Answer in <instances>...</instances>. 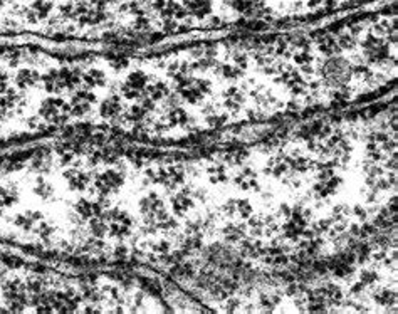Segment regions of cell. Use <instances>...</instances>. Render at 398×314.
Masks as SVG:
<instances>
[{
	"instance_id": "1",
	"label": "cell",
	"mask_w": 398,
	"mask_h": 314,
	"mask_svg": "<svg viewBox=\"0 0 398 314\" xmlns=\"http://www.w3.org/2000/svg\"><path fill=\"white\" fill-rule=\"evenodd\" d=\"M277 81L284 84L286 87H289L294 94H299V92H303L304 89H306V81H304V79L301 78V74L293 68H284V69H282L279 73Z\"/></svg>"
},
{
	"instance_id": "2",
	"label": "cell",
	"mask_w": 398,
	"mask_h": 314,
	"mask_svg": "<svg viewBox=\"0 0 398 314\" xmlns=\"http://www.w3.org/2000/svg\"><path fill=\"white\" fill-rule=\"evenodd\" d=\"M236 183H237V187L242 190H257L259 188L257 173L249 170V168H245V170H242L240 173L236 176Z\"/></svg>"
},
{
	"instance_id": "3",
	"label": "cell",
	"mask_w": 398,
	"mask_h": 314,
	"mask_svg": "<svg viewBox=\"0 0 398 314\" xmlns=\"http://www.w3.org/2000/svg\"><path fill=\"white\" fill-rule=\"evenodd\" d=\"M244 104V94L239 87H229L225 91V106H227L231 111H239Z\"/></svg>"
},
{
	"instance_id": "4",
	"label": "cell",
	"mask_w": 398,
	"mask_h": 314,
	"mask_svg": "<svg viewBox=\"0 0 398 314\" xmlns=\"http://www.w3.org/2000/svg\"><path fill=\"white\" fill-rule=\"evenodd\" d=\"M316 294H319L321 298L326 301V304H336V303H339L341 298H343L341 289H339L338 286H334V284L322 286L321 289L316 291Z\"/></svg>"
},
{
	"instance_id": "5",
	"label": "cell",
	"mask_w": 398,
	"mask_h": 314,
	"mask_svg": "<svg viewBox=\"0 0 398 314\" xmlns=\"http://www.w3.org/2000/svg\"><path fill=\"white\" fill-rule=\"evenodd\" d=\"M373 299L377 301L380 306L388 308L395 304L397 294H395V291H390V289H387V287H380V289H377V293L373 294Z\"/></svg>"
},
{
	"instance_id": "6",
	"label": "cell",
	"mask_w": 398,
	"mask_h": 314,
	"mask_svg": "<svg viewBox=\"0 0 398 314\" xmlns=\"http://www.w3.org/2000/svg\"><path fill=\"white\" fill-rule=\"evenodd\" d=\"M289 171V165H287L286 158H271L267 163V173L272 176H282Z\"/></svg>"
},
{
	"instance_id": "7",
	"label": "cell",
	"mask_w": 398,
	"mask_h": 314,
	"mask_svg": "<svg viewBox=\"0 0 398 314\" xmlns=\"http://www.w3.org/2000/svg\"><path fill=\"white\" fill-rule=\"evenodd\" d=\"M217 73H219V76H222L224 79H229V81H232V79L242 78V74H244V69H240L236 64H222V66H219V68H217Z\"/></svg>"
},
{
	"instance_id": "8",
	"label": "cell",
	"mask_w": 398,
	"mask_h": 314,
	"mask_svg": "<svg viewBox=\"0 0 398 314\" xmlns=\"http://www.w3.org/2000/svg\"><path fill=\"white\" fill-rule=\"evenodd\" d=\"M304 229L306 227H303V225H299V224L293 222L291 219H287V222L282 225V234H284V237L289 238V240H296V238H299L301 236H303Z\"/></svg>"
},
{
	"instance_id": "9",
	"label": "cell",
	"mask_w": 398,
	"mask_h": 314,
	"mask_svg": "<svg viewBox=\"0 0 398 314\" xmlns=\"http://www.w3.org/2000/svg\"><path fill=\"white\" fill-rule=\"evenodd\" d=\"M209 180L212 183H224L227 182V170L224 165H212L209 166Z\"/></svg>"
},
{
	"instance_id": "10",
	"label": "cell",
	"mask_w": 398,
	"mask_h": 314,
	"mask_svg": "<svg viewBox=\"0 0 398 314\" xmlns=\"http://www.w3.org/2000/svg\"><path fill=\"white\" fill-rule=\"evenodd\" d=\"M287 165L289 168H294L298 173H304V171H308L309 168H311V160H308V158L304 157H296V158H286Z\"/></svg>"
},
{
	"instance_id": "11",
	"label": "cell",
	"mask_w": 398,
	"mask_h": 314,
	"mask_svg": "<svg viewBox=\"0 0 398 314\" xmlns=\"http://www.w3.org/2000/svg\"><path fill=\"white\" fill-rule=\"evenodd\" d=\"M236 215L242 219H249L254 215V207L250 205L249 200H236Z\"/></svg>"
},
{
	"instance_id": "12",
	"label": "cell",
	"mask_w": 398,
	"mask_h": 314,
	"mask_svg": "<svg viewBox=\"0 0 398 314\" xmlns=\"http://www.w3.org/2000/svg\"><path fill=\"white\" fill-rule=\"evenodd\" d=\"M224 237L227 242H239L244 237V232H242V229L237 227V225H227V227L224 229Z\"/></svg>"
},
{
	"instance_id": "13",
	"label": "cell",
	"mask_w": 398,
	"mask_h": 314,
	"mask_svg": "<svg viewBox=\"0 0 398 314\" xmlns=\"http://www.w3.org/2000/svg\"><path fill=\"white\" fill-rule=\"evenodd\" d=\"M313 59H315V57H313L311 51H308V49H303L294 54V63L298 64L301 69L306 68V66H311Z\"/></svg>"
},
{
	"instance_id": "14",
	"label": "cell",
	"mask_w": 398,
	"mask_h": 314,
	"mask_svg": "<svg viewBox=\"0 0 398 314\" xmlns=\"http://www.w3.org/2000/svg\"><path fill=\"white\" fill-rule=\"evenodd\" d=\"M279 296H276V294H260V298H259V303H260V306H262L264 309H274L279 304Z\"/></svg>"
},
{
	"instance_id": "15",
	"label": "cell",
	"mask_w": 398,
	"mask_h": 314,
	"mask_svg": "<svg viewBox=\"0 0 398 314\" xmlns=\"http://www.w3.org/2000/svg\"><path fill=\"white\" fill-rule=\"evenodd\" d=\"M249 225L254 236H262L264 234V217H259V215L249 217Z\"/></svg>"
},
{
	"instance_id": "16",
	"label": "cell",
	"mask_w": 398,
	"mask_h": 314,
	"mask_svg": "<svg viewBox=\"0 0 398 314\" xmlns=\"http://www.w3.org/2000/svg\"><path fill=\"white\" fill-rule=\"evenodd\" d=\"M205 121H207V125H209L210 128H219V126L225 125V121H227V116H225V114L212 113V114H209V116H205Z\"/></svg>"
},
{
	"instance_id": "17",
	"label": "cell",
	"mask_w": 398,
	"mask_h": 314,
	"mask_svg": "<svg viewBox=\"0 0 398 314\" xmlns=\"http://www.w3.org/2000/svg\"><path fill=\"white\" fill-rule=\"evenodd\" d=\"M349 214H351V209H349L348 205H344V203H339V205H336L334 210H333V215H334L333 219L334 220H346Z\"/></svg>"
},
{
	"instance_id": "18",
	"label": "cell",
	"mask_w": 398,
	"mask_h": 314,
	"mask_svg": "<svg viewBox=\"0 0 398 314\" xmlns=\"http://www.w3.org/2000/svg\"><path fill=\"white\" fill-rule=\"evenodd\" d=\"M377 279H378L377 272L371 271V269H365V271L361 272V276H360V282H361V284H363V286L373 284V282H377Z\"/></svg>"
},
{
	"instance_id": "19",
	"label": "cell",
	"mask_w": 398,
	"mask_h": 314,
	"mask_svg": "<svg viewBox=\"0 0 398 314\" xmlns=\"http://www.w3.org/2000/svg\"><path fill=\"white\" fill-rule=\"evenodd\" d=\"M284 183L289 185L291 188H299L301 187V180L298 178V176H296V173H286Z\"/></svg>"
},
{
	"instance_id": "20",
	"label": "cell",
	"mask_w": 398,
	"mask_h": 314,
	"mask_svg": "<svg viewBox=\"0 0 398 314\" xmlns=\"http://www.w3.org/2000/svg\"><path fill=\"white\" fill-rule=\"evenodd\" d=\"M331 225H333V219H324V220H319L316 225V231L322 234V232H329L331 231Z\"/></svg>"
},
{
	"instance_id": "21",
	"label": "cell",
	"mask_w": 398,
	"mask_h": 314,
	"mask_svg": "<svg viewBox=\"0 0 398 314\" xmlns=\"http://www.w3.org/2000/svg\"><path fill=\"white\" fill-rule=\"evenodd\" d=\"M291 210H293V207H289L287 203H282L281 209H279V215L286 217V219H289V217H291Z\"/></svg>"
},
{
	"instance_id": "22",
	"label": "cell",
	"mask_w": 398,
	"mask_h": 314,
	"mask_svg": "<svg viewBox=\"0 0 398 314\" xmlns=\"http://www.w3.org/2000/svg\"><path fill=\"white\" fill-rule=\"evenodd\" d=\"M351 214H355L356 217H360V219H365V217H366V210L361 205H356V207H353V209H351Z\"/></svg>"
},
{
	"instance_id": "23",
	"label": "cell",
	"mask_w": 398,
	"mask_h": 314,
	"mask_svg": "<svg viewBox=\"0 0 398 314\" xmlns=\"http://www.w3.org/2000/svg\"><path fill=\"white\" fill-rule=\"evenodd\" d=\"M239 304H240V303H239L237 299H231L227 303V311H236V309L239 308Z\"/></svg>"
}]
</instances>
